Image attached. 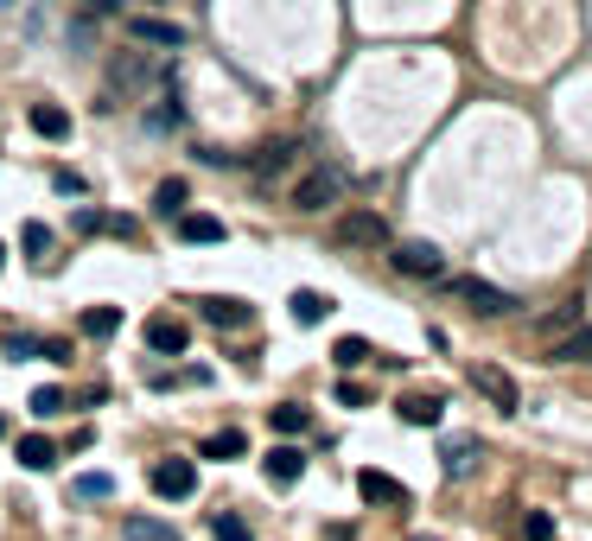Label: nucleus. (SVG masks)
Listing matches in <instances>:
<instances>
[{
  "label": "nucleus",
  "mask_w": 592,
  "mask_h": 541,
  "mask_svg": "<svg viewBox=\"0 0 592 541\" xmlns=\"http://www.w3.org/2000/svg\"><path fill=\"white\" fill-rule=\"evenodd\" d=\"M446 293H452L459 306H472L478 319H497V312H516V306H522L510 287H497V281H478V274H452V281H446Z\"/></svg>",
  "instance_id": "nucleus-1"
},
{
  "label": "nucleus",
  "mask_w": 592,
  "mask_h": 541,
  "mask_svg": "<svg viewBox=\"0 0 592 541\" xmlns=\"http://www.w3.org/2000/svg\"><path fill=\"white\" fill-rule=\"evenodd\" d=\"M147 90H153V58H147V51H115V58H109V96L141 102Z\"/></svg>",
  "instance_id": "nucleus-2"
},
{
  "label": "nucleus",
  "mask_w": 592,
  "mask_h": 541,
  "mask_svg": "<svg viewBox=\"0 0 592 541\" xmlns=\"http://www.w3.org/2000/svg\"><path fill=\"white\" fill-rule=\"evenodd\" d=\"M338 198H344L338 166H312V172H300V185H293V211H332Z\"/></svg>",
  "instance_id": "nucleus-3"
},
{
  "label": "nucleus",
  "mask_w": 592,
  "mask_h": 541,
  "mask_svg": "<svg viewBox=\"0 0 592 541\" xmlns=\"http://www.w3.org/2000/svg\"><path fill=\"white\" fill-rule=\"evenodd\" d=\"M332 242L338 249H389V223H382L376 211H344L332 223Z\"/></svg>",
  "instance_id": "nucleus-4"
},
{
  "label": "nucleus",
  "mask_w": 592,
  "mask_h": 541,
  "mask_svg": "<svg viewBox=\"0 0 592 541\" xmlns=\"http://www.w3.org/2000/svg\"><path fill=\"white\" fill-rule=\"evenodd\" d=\"M389 261H395V274H408V281H446V255L433 249V242H395Z\"/></svg>",
  "instance_id": "nucleus-5"
},
{
  "label": "nucleus",
  "mask_w": 592,
  "mask_h": 541,
  "mask_svg": "<svg viewBox=\"0 0 592 541\" xmlns=\"http://www.w3.org/2000/svg\"><path fill=\"white\" fill-rule=\"evenodd\" d=\"M472 389L491 401V408H503V414H516V408H522L516 376H510V370H497V363H472Z\"/></svg>",
  "instance_id": "nucleus-6"
},
{
  "label": "nucleus",
  "mask_w": 592,
  "mask_h": 541,
  "mask_svg": "<svg viewBox=\"0 0 592 541\" xmlns=\"http://www.w3.org/2000/svg\"><path fill=\"white\" fill-rule=\"evenodd\" d=\"M128 39L134 45H160V51H179L191 32L179 20H160V13H128Z\"/></svg>",
  "instance_id": "nucleus-7"
},
{
  "label": "nucleus",
  "mask_w": 592,
  "mask_h": 541,
  "mask_svg": "<svg viewBox=\"0 0 592 541\" xmlns=\"http://www.w3.org/2000/svg\"><path fill=\"white\" fill-rule=\"evenodd\" d=\"M147 484H153V497H172V503H179V497L198 491V465H191V459H160V465L147 471Z\"/></svg>",
  "instance_id": "nucleus-8"
},
{
  "label": "nucleus",
  "mask_w": 592,
  "mask_h": 541,
  "mask_svg": "<svg viewBox=\"0 0 592 541\" xmlns=\"http://www.w3.org/2000/svg\"><path fill=\"white\" fill-rule=\"evenodd\" d=\"M357 497L363 503H376V510H408V484L402 478H389V471H357Z\"/></svg>",
  "instance_id": "nucleus-9"
},
{
  "label": "nucleus",
  "mask_w": 592,
  "mask_h": 541,
  "mask_svg": "<svg viewBox=\"0 0 592 541\" xmlns=\"http://www.w3.org/2000/svg\"><path fill=\"white\" fill-rule=\"evenodd\" d=\"M147 351L153 357H185L191 351V325L185 319H166V312H160V319H147Z\"/></svg>",
  "instance_id": "nucleus-10"
},
{
  "label": "nucleus",
  "mask_w": 592,
  "mask_h": 541,
  "mask_svg": "<svg viewBox=\"0 0 592 541\" xmlns=\"http://www.w3.org/2000/svg\"><path fill=\"white\" fill-rule=\"evenodd\" d=\"M198 319L204 325H217V331H242L255 319L249 312V300H230V293H211V300H198Z\"/></svg>",
  "instance_id": "nucleus-11"
},
{
  "label": "nucleus",
  "mask_w": 592,
  "mask_h": 541,
  "mask_svg": "<svg viewBox=\"0 0 592 541\" xmlns=\"http://www.w3.org/2000/svg\"><path fill=\"white\" fill-rule=\"evenodd\" d=\"M261 471H268V484H274V491H287V484H300L306 452H300V446H274L268 459H261Z\"/></svg>",
  "instance_id": "nucleus-12"
},
{
  "label": "nucleus",
  "mask_w": 592,
  "mask_h": 541,
  "mask_svg": "<svg viewBox=\"0 0 592 541\" xmlns=\"http://www.w3.org/2000/svg\"><path fill=\"white\" fill-rule=\"evenodd\" d=\"M26 121H32L39 141H71V109H58V102H32Z\"/></svg>",
  "instance_id": "nucleus-13"
},
{
  "label": "nucleus",
  "mask_w": 592,
  "mask_h": 541,
  "mask_svg": "<svg viewBox=\"0 0 592 541\" xmlns=\"http://www.w3.org/2000/svg\"><path fill=\"white\" fill-rule=\"evenodd\" d=\"M548 363H592V325H567L548 344Z\"/></svg>",
  "instance_id": "nucleus-14"
},
{
  "label": "nucleus",
  "mask_w": 592,
  "mask_h": 541,
  "mask_svg": "<svg viewBox=\"0 0 592 541\" xmlns=\"http://www.w3.org/2000/svg\"><path fill=\"white\" fill-rule=\"evenodd\" d=\"M293 160H300V141H268V147H255L249 172H255V179H274V172H287Z\"/></svg>",
  "instance_id": "nucleus-15"
},
{
  "label": "nucleus",
  "mask_w": 592,
  "mask_h": 541,
  "mask_svg": "<svg viewBox=\"0 0 592 541\" xmlns=\"http://www.w3.org/2000/svg\"><path fill=\"white\" fill-rule=\"evenodd\" d=\"M440 408H446L440 395H402L395 401V414H402L408 427H440Z\"/></svg>",
  "instance_id": "nucleus-16"
},
{
  "label": "nucleus",
  "mask_w": 592,
  "mask_h": 541,
  "mask_svg": "<svg viewBox=\"0 0 592 541\" xmlns=\"http://www.w3.org/2000/svg\"><path fill=\"white\" fill-rule=\"evenodd\" d=\"M179 236L185 242H223L230 230H223V217H211V211H179Z\"/></svg>",
  "instance_id": "nucleus-17"
},
{
  "label": "nucleus",
  "mask_w": 592,
  "mask_h": 541,
  "mask_svg": "<svg viewBox=\"0 0 592 541\" xmlns=\"http://www.w3.org/2000/svg\"><path fill=\"white\" fill-rule=\"evenodd\" d=\"M478 440H472V433H459V440H446V452H440V465H446V478H465V471H472L478 465Z\"/></svg>",
  "instance_id": "nucleus-18"
},
{
  "label": "nucleus",
  "mask_w": 592,
  "mask_h": 541,
  "mask_svg": "<svg viewBox=\"0 0 592 541\" xmlns=\"http://www.w3.org/2000/svg\"><path fill=\"white\" fill-rule=\"evenodd\" d=\"M77 331H83V338H115V331H121V306H83Z\"/></svg>",
  "instance_id": "nucleus-19"
},
{
  "label": "nucleus",
  "mask_w": 592,
  "mask_h": 541,
  "mask_svg": "<svg viewBox=\"0 0 592 541\" xmlns=\"http://www.w3.org/2000/svg\"><path fill=\"white\" fill-rule=\"evenodd\" d=\"M121 541H179V529L160 522V516H128L121 522Z\"/></svg>",
  "instance_id": "nucleus-20"
},
{
  "label": "nucleus",
  "mask_w": 592,
  "mask_h": 541,
  "mask_svg": "<svg viewBox=\"0 0 592 541\" xmlns=\"http://www.w3.org/2000/svg\"><path fill=\"white\" fill-rule=\"evenodd\" d=\"M20 465H26V471H51V465H58V440L26 433V440H20Z\"/></svg>",
  "instance_id": "nucleus-21"
},
{
  "label": "nucleus",
  "mask_w": 592,
  "mask_h": 541,
  "mask_svg": "<svg viewBox=\"0 0 592 541\" xmlns=\"http://www.w3.org/2000/svg\"><path fill=\"white\" fill-rule=\"evenodd\" d=\"M179 121H185V102H179V90H172V71H166V96H160V109H153L147 115V128H179Z\"/></svg>",
  "instance_id": "nucleus-22"
},
{
  "label": "nucleus",
  "mask_w": 592,
  "mask_h": 541,
  "mask_svg": "<svg viewBox=\"0 0 592 541\" xmlns=\"http://www.w3.org/2000/svg\"><path fill=\"white\" fill-rule=\"evenodd\" d=\"M185 198H191V185H185V179L153 185V211H160V217H179V211H185Z\"/></svg>",
  "instance_id": "nucleus-23"
},
{
  "label": "nucleus",
  "mask_w": 592,
  "mask_h": 541,
  "mask_svg": "<svg viewBox=\"0 0 592 541\" xmlns=\"http://www.w3.org/2000/svg\"><path fill=\"white\" fill-rule=\"evenodd\" d=\"M287 306H293V319H300V325H319L325 312H332V300H325V293H312V287H300Z\"/></svg>",
  "instance_id": "nucleus-24"
},
{
  "label": "nucleus",
  "mask_w": 592,
  "mask_h": 541,
  "mask_svg": "<svg viewBox=\"0 0 592 541\" xmlns=\"http://www.w3.org/2000/svg\"><path fill=\"white\" fill-rule=\"evenodd\" d=\"M332 363H338V370H357V363H376V351H370V338H338Z\"/></svg>",
  "instance_id": "nucleus-25"
},
{
  "label": "nucleus",
  "mask_w": 592,
  "mask_h": 541,
  "mask_svg": "<svg viewBox=\"0 0 592 541\" xmlns=\"http://www.w3.org/2000/svg\"><path fill=\"white\" fill-rule=\"evenodd\" d=\"M242 452H249V440H242L236 427H223V433H211V440H204V459H242Z\"/></svg>",
  "instance_id": "nucleus-26"
},
{
  "label": "nucleus",
  "mask_w": 592,
  "mask_h": 541,
  "mask_svg": "<svg viewBox=\"0 0 592 541\" xmlns=\"http://www.w3.org/2000/svg\"><path fill=\"white\" fill-rule=\"evenodd\" d=\"M268 421H274V433H287V440H293V433H306V427H312V414L300 408V401H281Z\"/></svg>",
  "instance_id": "nucleus-27"
},
{
  "label": "nucleus",
  "mask_w": 592,
  "mask_h": 541,
  "mask_svg": "<svg viewBox=\"0 0 592 541\" xmlns=\"http://www.w3.org/2000/svg\"><path fill=\"white\" fill-rule=\"evenodd\" d=\"M71 491H77L83 503H102V497H115V478H109V471H83Z\"/></svg>",
  "instance_id": "nucleus-28"
},
{
  "label": "nucleus",
  "mask_w": 592,
  "mask_h": 541,
  "mask_svg": "<svg viewBox=\"0 0 592 541\" xmlns=\"http://www.w3.org/2000/svg\"><path fill=\"white\" fill-rule=\"evenodd\" d=\"M211 541H255V529L242 516H230V510H217L211 516Z\"/></svg>",
  "instance_id": "nucleus-29"
},
{
  "label": "nucleus",
  "mask_w": 592,
  "mask_h": 541,
  "mask_svg": "<svg viewBox=\"0 0 592 541\" xmlns=\"http://www.w3.org/2000/svg\"><path fill=\"white\" fill-rule=\"evenodd\" d=\"M20 242H26V255L39 261V268L51 261V230H45V223H26V230H20Z\"/></svg>",
  "instance_id": "nucleus-30"
},
{
  "label": "nucleus",
  "mask_w": 592,
  "mask_h": 541,
  "mask_svg": "<svg viewBox=\"0 0 592 541\" xmlns=\"http://www.w3.org/2000/svg\"><path fill=\"white\" fill-rule=\"evenodd\" d=\"M0 357H13V363L39 357V338H26V331H7V344H0Z\"/></svg>",
  "instance_id": "nucleus-31"
},
{
  "label": "nucleus",
  "mask_w": 592,
  "mask_h": 541,
  "mask_svg": "<svg viewBox=\"0 0 592 541\" xmlns=\"http://www.w3.org/2000/svg\"><path fill=\"white\" fill-rule=\"evenodd\" d=\"M32 414H39V421L64 414V389H32Z\"/></svg>",
  "instance_id": "nucleus-32"
},
{
  "label": "nucleus",
  "mask_w": 592,
  "mask_h": 541,
  "mask_svg": "<svg viewBox=\"0 0 592 541\" xmlns=\"http://www.w3.org/2000/svg\"><path fill=\"white\" fill-rule=\"evenodd\" d=\"M522 535H529V541H554V516H542V510L522 516Z\"/></svg>",
  "instance_id": "nucleus-33"
},
{
  "label": "nucleus",
  "mask_w": 592,
  "mask_h": 541,
  "mask_svg": "<svg viewBox=\"0 0 592 541\" xmlns=\"http://www.w3.org/2000/svg\"><path fill=\"white\" fill-rule=\"evenodd\" d=\"M102 230L121 236V242H134V236H141V223H134V217H102Z\"/></svg>",
  "instance_id": "nucleus-34"
},
{
  "label": "nucleus",
  "mask_w": 592,
  "mask_h": 541,
  "mask_svg": "<svg viewBox=\"0 0 592 541\" xmlns=\"http://www.w3.org/2000/svg\"><path fill=\"white\" fill-rule=\"evenodd\" d=\"M39 357L45 363H71V344H64V338H39Z\"/></svg>",
  "instance_id": "nucleus-35"
},
{
  "label": "nucleus",
  "mask_w": 592,
  "mask_h": 541,
  "mask_svg": "<svg viewBox=\"0 0 592 541\" xmlns=\"http://www.w3.org/2000/svg\"><path fill=\"white\" fill-rule=\"evenodd\" d=\"M71 7H77V13H90V20H102V13H115L121 0H71Z\"/></svg>",
  "instance_id": "nucleus-36"
},
{
  "label": "nucleus",
  "mask_w": 592,
  "mask_h": 541,
  "mask_svg": "<svg viewBox=\"0 0 592 541\" xmlns=\"http://www.w3.org/2000/svg\"><path fill=\"white\" fill-rule=\"evenodd\" d=\"M51 185H58L64 198H83V179H77V172H58V179H51Z\"/></svg>",
  "instance_id": "nucleus-37"
},
{
  "label": "nucleus",
  "mask_w": 592,
  "mask_h": 541,
  "mask_svg": "<svg viewBox=\"0 0 592 541\" xmlns=\"http://www.w3.org/2000/svg\"><path fill=\"white\" fill-rule=\"evenodd\" d=\"M77 230H83V236H96V230H102V211H90V204H83V211H77Z\"/></svg>",
  "instance_id": "nucleus-38"
},
{
  "label": "nucleus",
  "mask_w": 592,
  "mask_h": 541,
  "mask_svg": "<svg viewBox=\"0 0 592 541\" xmlns=\"http://www.w3.org/2000/svg\"><path fill=\"white\" fill-rule=\"evenodd\" d=\"M0 440H7V414H0Z\"/></svg>",
  "instance_id": "nucleus-39"
},
{
  "label": "nucleus",
  "mask_w": 592,
  "mask_h": 541,
  "mask_svg": "<svg viewBox=\"0 0 592 541\" xmlns=\"http://www.w3.org/2000/svg\"><path fill=\"white\" fill-rule=\"evenodd\" d=\"M414 541H433V535H414Z\"/></svg>",
  "instance_id": "nucleus-40"
},
{
  "label": "nucleus",
  "mask_w": 592,
  "mask_h": 541,
  "mask_svg": "<svg viewBox=\"0 0 592 541\" xmlns=\"http://www.w3.org/2000/svg\"><path fill=\"white\" fill-rule=\"evenodd\" d=\"M0 7H13V0H0Z\"/></svg>",
  "instance_id": "nucleus-41"
},
{
  "label": "nucleus",
  "mask_w": 592,
  "mask_h": 541,
  "mask_svg": "<svg viewBox=\"0 0 592 541\" xmlns=\"http://www.w3.org/2000/svg\"><path fill=\"white\" fill-rule=\"evenodd\" d=\"M0 261H7V249H0Z\"/></svg>",
  "instance_id": "nucleus-42"
}]
</instances>
